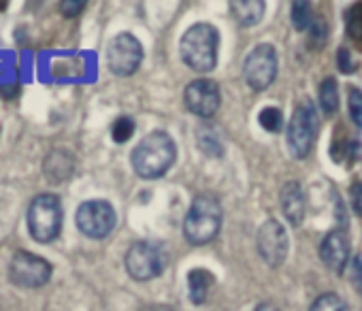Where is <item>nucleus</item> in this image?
<instances>
[{
    "instance_id": "obj_1",
    "label": "nucleus",
    "mask_w": 362,
    "mask_h": 311,
    "mask_svg": "<svg viewBox=\"0 0 362 311\" xmlns=\"http://www.w3.org/2000/svg\"><path fill=\"white\" fill-rule=\"evenodd\" d=\"M175 158V141L164 130H153L147 136H143L141 143L130 153L132 169L141 180H160L173 167Z\"/></svg>"
},
{
    "instance_id": "obj_2",
    "label": "nucleus",
    "mask_w": 362,
    "mask_h": 311,
    "mask_svg": "<svg viewBox=\"0 0 362 311\" xmlns=\"http://www.w3.org/2000/svg\"><path fill=\"white\" fill-rule=\"evenodd\" d=\"M218 49H220V33L211 24H194L181 37V58L197 73H209L218 64Z\"/></svg>"
},
{
    "instance_id": "obj_3",
    "label": "nucleus",
    "mask_w": 362,
    "mask_h": 311,
    "mask_svg": "<svg viewBox=\"0 0 362 311\" xmlns=\"http://www.w3.org/2000/svg\"><path fill=\"white\" fill-rule=\"evenodd\" d=\"M222 205L216 196L209 194H199L184 220V235L192 245H203L209 243L218 237L222 228Z\"/></svg>"
},
{
    "instance_id": "obj_4",
    "label": "nucleus",
    "mask_w": 362,
    "mask_h": 311,
    "mask_svg": "<svg viewBox=\"0 0 362 311\" xmlns=\"http://www.w3.org/2000/svg\"><path fill=\"white\" fill-rule=\"evenodd\" d=\"M62 203L56 194H39L28 205V230L30 237L39 243H52L62 230Z\"/></svg>"
},
{
    "instance_id": "obj_5",
    "label": "nucleus",
    "mask_w": 362,
    "mask_h": 311,
    "mask_svg": "<svg viewBox=\"0 0 362 311\" xmlns=\"http://www.w3.org/2000/svg\"><path fill=\"white\" fill-rule=\"evenodd\" d=\"M317 128H320V122H317V113H315V107L307 100V102H300L294 113H292V119L288 124V149L294 158H305V156L311 151L315 139H317Z\"/></svg>"
},
{
    "instance_id": "obj_6",
    "label": "nucleus",
    "mask_w": 362,
    "mask_h": 311,
    "mask_svg": "<svg viewBox=\"0 0 362 311\" xmlns=\"http://www.w3.org/2000/svg\"><path fill=\"white\" fill-rule=\"evenodd\" d=\"M115 209L107 201H86L75 213V224L90 239H105L115 228Z\"/></svg>"
},
{
    "instance_id": "obj_7",
    "label": "nucleus",
    "mask_w": 362,
    "mask_h": 311,
    "mask_svg": "<svg viewBox=\"0 0 362 311\" xmlns=\"http://www.w3.org/2000/svg\"><path fill=\"white\" fill-rule=\"evenodd\" d=\"M243 75H245V81L252 90H256V92L267 90L277 77V52H275V47L271 43L256 45L245 58Z\"/></svg>"
},
{
    "instance_id": "obj_8",
    "label": "nucleus",
    "mask_w": 362,
    "mask_h": 311,
    "mask_svg": "<svg viewBox=\"0 0 362 311\" xmlns=\"http://www.w3.org/2000/svg\"><path fill=\"white\" fill-rule=\"evenodd\" d=\"M166 256L160 245L151 241L134 243L126 254V271L136 281H149L164 271Z\"/></svg>"
},
{
    "instance_id": "obj_9",
    "label": "nucleus",
    "mask_w": 362,
    "mask_h": 311,
    "mask_svg": "<svg viewBox=\"0 0 362 311\" xmlns=\"http://www.w3.org/2000/svg\"><path fill=\"white\" fill-rule=\"evenodd\" d=\"M143 62V47L136 37L130 33L117 35L107 49V64L113 75L117 77H128L132 75Z\"/></svg>"
},
{
    "instance_id": "obj_10",
    "label": "nucleus",
    "mask_w": 362,
    "mask_h": 311,
    "mask_svg": "<svg viewBox=\"0 0 362 311\" xmlns=\"http://www.w3.org/2000/svg\"><path fill=\"white\" fill-rule=\"evenodd\" d=\"M9 277L20 288H41L52 277V264L30 252H18L9 264Z\"/></svg>"
},
{
    "instance_id": "obj_11",
    "label": "nucleus",
    "mask_w": 362,
    "mask_h": 311,
    "mask_svg": "<svg viewBox=\"0 0 362 311\" xmlns=\"http://www.w3.org/2000/svg\"><path fill=\"white\" fill-rule=\"evenodd\" d=\"M256 247H258V254L262 256V260H264L269 266H281L284 260L288 258V247H290L288 233H286V228L281 226V222H277V220H267V222L258 228Z\"/></svg>"
},
{
    "instance_id": "obj_12",
    "label": "nucleus",
    "mask_w": 362,
    "mask_h": 311,
    "mask_svg": "<svg viewBox=\"0 0 362 311\" xmlns=\"http://www.w3.org/2000/svg\"><path fill=\"white\" fill-rule=\"evenodd\" d=\"M184 100L190 113L199 117H214L222 105L220 86L211 79H197L186 88Z\"/></svg>"
},
{
    "instance_id": "obj_13",
    "label": "nucleus",
    "mask_w": 362,
    "mask_h": 311,
    "mask_svg": "<svg viewBox=\"0 0 362 311\" xmlns=\"http://www.w3.org/2000/svg\"><path fill=\"white\" fill-rule=\"evenodd\" d=\"M349 254H351V243H349L347 233L341 230V228L330 230L322 239V243H320V258H322V262L330 271H334L337 275H341L345 271V266L349 262Z\"/></svg>"
},
{
    "instance_id": "obj_14",
    "label": "nucleus",
    "mask_w": 362,
    "mask_h": 311,
    "mask_svg": "<svg viewBox=\"0 0 362 311\" xmlns=\"http://www.w3.org/2000/svg\"><path fill=\"white\" fill-rule=\"evenodd\" d=\"M281 209L286 220L292 226H298L305 220V211H307V201H305V192L300 188V184L296 182H288L281 188Z\"/></svg>"
},
{
    "instance_id": "obj_15",
    "label": "nucleus",
    "mask_w": 362,
    "mask_h": 311,
    "mask_svg": "<svg viewBox=\"0 0 362 311\" xmlns=\"http://www.w3.org/2000/svg\"><path fill=\"white\" fill-rule=\"evenodd\" d=\"M216 283L214 273H209L207 269H192L188 273V292L194 305H203L209 296L211 286Z\"/></svg>"
},
{
    "instance_id": "obj_16",
    "label": "nucleus",
    "mask_w": 362,
    "mask_h": 311,
    "mask_svg": "<svg viewBox=\"0 0 362 311\" xmlns=\"http://www.w3.org/2000/svg\"><path fill=\"white\" fill-rule=\"evenodd\" d=\"M230 7H233L237 22L245 28H252L262 20L267 5L262 3V0H243V3H237L235 0V3H230Z\"/></svg>"
},
{
    "instance_id": "obj_17",
    "label": "nucleus",
    "mask_w": 362,
    "mask_h": 311,
    "mask_svg": "<svg viewBox=\"0 0 362 311\" xmlns=\"http://www.w3.org/2000/svg\"><path fill=\"white\" fill-rule=\"evenodd\" d=\"M320 105L326 113H334L339 109V86L334 77H326L320 83Z\"/></svg>"
},
{
    "instance_id": "obj_18",
    "label": "nucleus",
    "mask_w": 362,
    "mask_h": 311,
    "mask_svg": "<svg viewBox=\"0 0 362 311\" xmlns=\"http://www.w3.org/2000/svg\"><path fill=\"white\" fill-rule=\"evenodd\" d=\"M290 18H292V26L303 33L307 28H311V5L303 3V0H296L290 7Z\"/></svg>"
},
{
    "instance_id": "obj_19",
    "label": "nucleus",
    "mask_w": 362,
    "mask_h": 311,
    "mask_svg": "<svg viewBox=\"0 0 362 311\" xmlns=\"http://www.w3.org/2000/svg\"><path fill=\"white\" fill-rule=\"evenodd\" d=\"M309 311H351V309H349V305L339 294L328 292V294L317 296Z\"/></svg>"
},
{
    "instance_id": "obj_20",
    "label": "nucleus",
    "mask_w": 362,
    "mask_h": 311,
    "mask_svg": "<svg viewBox=\"0 0 362 311\" xmlns=\"http://www.w3.org/2000/svg\"><path fill=\"white\" fill-rule=\"evenodd\" d=\"M258 122L267 132H279L284 126V115L277 107H264L258 115Z\"/></svg>"
},
{
    "instance_id": "obj_21",
    "label": "nucleus",
    "mask_w": 362,
    "mask_h": 311,
    "mask_svg": "<svg viewBox=\"0 0 362 311\" xmlns=\"http://www.w3.org/2000/svg\"><path fill=\"white\" fill-rule=\"evenodd\" d=\"M347 35L362 45V3L354 5L347 13Z\"/></svg>"
},
{
    "instance_id": "obj_22",
    "label": "nucleus",
    "mask_w": 362,
    "mask_h": 311,
    "mask_svg": "<svg viewBox=\"0 0 362 311\" xmlns=\"http://www.w3.org/2000/svg\"><path fill=\"white\" fill-rule=\"evenodd\" d=\"M134 134V119L132 117H119L111 126V136L115 143H126Z\"/></svg>"
},
{
    "instance_id": "obj_23",
    "label": "nucleus",
    "mask_w": 362,
    "mask_h": 311,
    "mask_svg": "<svg viewBox=\"0 0 362 311\" xmlns=\"http://www.w3.org/2000/svg\"><path fill=\"white\" fill-rule=\"evenodd\" d=\"M347 109H349L351 122H354L358 128H362V92H360V90H349Z\"/></svg>"
},
{
    "instance_id": "obj_24",
    "label": "nucleus",
    "mask_w": 362,
    "mask_h": 311,
    "mask_svg": "<svg viewBox=\"0 0 362 311\" xmlns=\"http://www.w3.org/2000/svg\"><path fill=\"white\" fill-rule=\"evenodd\" d=\"M349 277H351V283H354L356 292H358V294H362V256H360V254L351 258Z\"/></svg>"
},
{
    "instance_id": "obj_25",
    "label": "nucleus",
    "mask_w": 362,
    "mask_h": 311,
    "mask_svg": "<svg viewBox=\"0 0 362 311\" xmlns=\"http://www.w3.org/2000/svg\"><path fill=\"white\" fill-rule=\"evenodd\" d=\"M52 167H54V158L49 156V160L45 163V171H47V175L52 177L49 182H54V184H58V182H64V180H66V177L73 173V171H69V169H73V158H69V160H66V169H64V171H58V173H54V171H52ZM56 167L60 169V165H56Z\"/></svg>"
},
{
    "instance_id": "obj_26",
    "label": "nucleus",
    "mask_w": 362,
    "mask_h": 311,
    "mask_svg": "<svg viewBox=\"0 0 362 311\" xmlns=\"http://www.w3.org/2000/svg\"><path fill=\"white\" fill-rule=\"evenodd\" d=\"M337 64H339V71H343V73H354L356 69H358V64L356 62H351V56H349V49H345V47H341L339 52H337Z\"/></svg>"
},
{
    "instance_id": "obj_27",
    "label": "nucleus",
    "mask_w": 362,
    "mask_h": 311,
    "mask_svg": "<svg viewBox=\"0 0 362 311\" xmlns=\"http://www.w3.org/2000/svg\"><path fill=\"white\" fill-rule=\"evenodd\" d=\"M83 9H86V3H83V0H73V3L64 0V3H60V13L66 16V18H75V16H79Z\"/></svg>"
},
{
    "instance_id": "obj_28",
    "label": "nucleus",
    "mask_w": 362,
    "mask_h": 311,
    "mask_svg": "<svg viewBox=\"0 0 362 311\" xmlns=\"http://www.w3.org/2000/svg\"><path fill=\"white\" fill-rule=\"evenodd\" d=\"M349 199H351V207L358 216H362V182H354L349 188Z\"/></svg>"
},
{
    "instance_id": "obj_29",
    "label": "nucleus",
    "mask_w": 362,
    "mask_h": 311,
    "mask_svg": "<svg viewBox=\"0 0 362 311\" xmlns=\"http://www.w3.org/2000/svg\"><path fill=\"white\" fill-rule=\"evenodd\" d=\"M256 311H281V309L277 305H273V303H262V305L256 307Z\"/></svg>"
},
{
    "instance_id": "obj_30",
    "label": "nucleus",
    "mask_w": 362,
    "mask_h": 311,
    "mask_svg": "<svg viewBox=\"0 0 362 311\" xmlns=\"http://www.w3.org/2000/svg\"><path fill=\"white\" fill-rule=\"evenodd\" d=\"M143 311H173V309L166 307V305H149V307H145Z\"/></svg>"
}]
</instances>
